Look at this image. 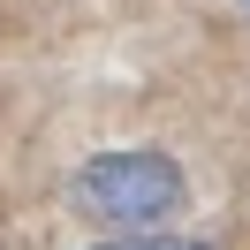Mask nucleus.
<instances>
[{"label":"nucleus","instance_id":"nucleus-2","mask_svg":"<svg viewBox=\"0 0 250 250\" xmlns=\"http://www.w3.org/2000/svg\"><path fill=\"white\" fill-rule=\"evenodd\" d=\"M99 250H212V243H174L167 235V243H99Z\"/></svg>","mask_w":250,"mask_h":250},{"label":"nucleus","instance_id":"nucleus-1","mask_svg":"<svg viewBox=\"0 0 250 250\" xmlns=\"http://www.w3.org/2000/svg\"><path fill=\"white\" fill-rule=\"evenodd\" d=\"M182 205V167L159 152H99L76 167V212L99 228H152Z\"/></svg>","mask_w":250,"mask_h":250}]
</instances>
